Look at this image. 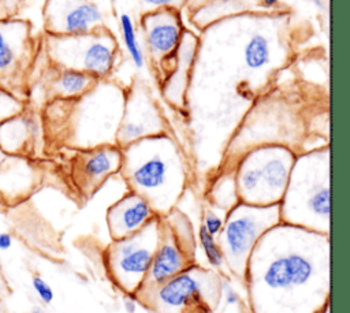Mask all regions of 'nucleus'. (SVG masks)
<instances>
[{
	"label": "nucleus",
	"instance_id": "1",
	"mask_svg": "<svg viewBox=\"0 0 350 313\" xmlns=\"http://www.w3.org/2000/svg\"><path fill=\"white\" fill-rule=\"evenodd\" d=\"M123 169L137 194L148 202L174 198L179 194L185 169L174 142L163 135L141 138L124 146Z\"/></svg>",
	"mask_w": 350,
	"mask_h": 313
},
{
	"label": "nucleus",
	"instance_id": "2",
	"mask_svg": "<svg viewBox=\"0 0 350 313\" xmlns=\"http://www.w3.org/2000/svg\"><path fill=\"white\" fill-rule=\"evenodd\" d=\"M45 48L57 67L83 71L97 79L112 71L118 55L115 37L103 27L79 36H46Z\"/></svg>",
	"mask_w": 350,
	"mask_h": 313
},
{
	"label": "nucleus",
	"instance_id": "3",
	"mask_svg": "<svg viewBox=\"0 0 350 313\" xmlns=\"http://www.w3.org/2000/svg\"><path fill=\"white\" fill-rule=\"evenodd\" d=\"M36 40L29 22L0 19V89L16 96L33 60ZM18 97V96H16Z\"/></svg>",
	"mask_w": 350,
	"mask_h": 313
},
{
	"label": "nucleus",
	"instance_id": "4",
	"mask_svg": "<svg viewBox=\"0 0 350 313\" xmlns=\"http://www.w3.org/2000/svg\"><path fill=\"white\" fill-rule=\"evenodd\" d=\"M42 16L48 36H79L103 25L100 8L90 0H45Z\"/></svg>",
	"mask_w": 350,
	"mask_h": 313
},
{
	"label": "nucleus",
	"instance_id": "5",
	"mask_svg": "<svg viewBox=\"0 0 350 313\" xmlns=\"http://www.w3.org/2000/svg\"><path fill=\"white\" fill-rule=\"evenodd\" d=\"M160 112L144 82H135L124 96V113L119 123L118 139L127 146L141 138L161 133Z\"/></svg>",
	"mask_w": 350,
	"mask_h": 313
},
{
	"label": "nucleus",
	"instance_id": "6",
	"mask_svg": "<svg viewBox=\"0 0 350 313\" xmlns=\"http://www.w3.org/2000/svg\"><path fill=\"white\" fill-rule=\"evenodd\" d=\"M141 26L148 51L157 64L174 56L183 37V27L176 10L148 11L141 16Z\"/></svg>",
	"mask_w": 350,
	"mask_h": 313
},
{
	"label": "nucleus",
	"instance_id": "7",
	"mask_svg": "<svg viewBox=\"0 0 350 313\" xmlns=\"http://www.w3.org/2000/svg\"><path fill=\"white\" fill-rule=\"evenodd\" d=\"M250 160L257 167L260 175L258 201L279 198L290 180L293 157L290 152L282 148H264L253 152Z\"/></svg>",
	"mask_w": 350,
	"mask_h": 313
},
{
	"label": "nucleus",
	"instance_id": "8",
	"mask_svg": "<svg viewBox=\"0 0 350 313\" xmlns=\"http://www.w3.org/2000/svg\"><path fill=\"white\" fill-rule=\"evenodd\" d=\"M153 254L154 246L146 241H141L137 236L120 239L112 257L116 273L122 276L126 284H134L148 273Z\"/></svg>",
	"mask_w": 350,
	"mask_h": 313
},
{
	"label": "nucleus",
	"instance_id": "9",
	"mask_svg": "<svg viewBox=\"0 0 350 313\" xmlns=\"http://www.w3.org/2000/svg\"><path fill=\"white\" fill-rule=\"evenodd\" d=\"M313 273L310 260L298 253L280 256L267 267L264 283L271 288H288L309 280Z\"/></svg>",
	"mask_w": 350,
	"mask_h": 313
},
{
	"label": "nucleus",
	"instance_id": "10",
	"mask_svg": "<svg viewBox=\"0 0 350 313\" xmlns=\"http://www.w3.org/2000/svg\"><path fill=\"white\" fill-rule=\"evenodd\" d=\"M153 215L152 205L139 194H129L109 212V223L118 236L137 232Z\"/></svg>",
	"mask_w": 350,
	"mask_h": 313
},
{
	"label": "nucleus",
	"instance_id": "11",
	"mask_svg": "<svg viewBox=\"0 0 350 313\" xmlns=\"http://www.w3.org/2000/svg\"><path fill=\"white\" fill-rule=\"evenodd\" d=\"M262 230V220L254 210H243L235 215L226 226L224 241L228 253L234 258H241L252 247Z\"/></svg>",
	"mask_w": 350,
	"mask_h": 313
},
{
	"label": "nucleus",
	"instance_id": "12",
	"mask_svg": "<svg viewBox=\"0 0 350 313\" xmlns=\"http://www.w3.org/2000/svg\"><path fill=\"white\" fill-rule=\"evenodd\" d=\"M37 134L36 120L22 111L0 120V152L7 156L23 154Z\"/></svg>",
	"mask_w": 350,
	"mask_h": 313
},
{
	"label": "nucleus",
	"instance_id": "13",
	"mask_svg": "<svg viewBox=\"0 0 350 313\" xmlns=\"http://www.w3.org/2000/svg\"><path fill=\"white\" fill-rule=\"evenodd\" d=\"M123 154L119 149L105 146L89 152L81 164V172L86 183L97 185L105 176L122 167Z\"/></svg>",
	"mask_w": 350,
	"mask_h": 313
},
{
	"label": "nucleus",
	"instance_id": "14",
	"mask_svg": "<svg viewBox=\"0 0 350 313\" xmlns=\"http://www.w3.org/2000/svg\"><path fill=\"white\" fill-rule=\"evenodd\" d=\"M157 295L163 305L178 308L189 303L190 301H197L201 297V284L193 275L179 272L164 282Z\"/></svg>",
	"mask_w": 350,
	"mask_h": 313
},
{
	"label": "nucleus",
	"instance_id": "15",
	"mask_svg": "<svg viewBox=\"0 0 350 313\" xmlns=\"http://www.w3.org/2000/svg\"><path fill=\"white\" fill-rule=\"evenodd\" d=\"M31 169L27 161L19 156H8L0 161V194L18 195L27 190Z\"/></svg>",
	"mask_w": 350,
	"mask_h": 313
},
{
	"label": "nucleus",
	"instance_id": "16",
	"mask_svg": "<svg viewBox=\"0 0 350 313\" xmlns=\"http://www.w3.org/2000/svg\"><path fill=\"white\" fill-rule=\"evenodd\" d=\"M183 269V257L175 245L165 242L153 254L149 277L156 284H163Z\"/></svg>",
	"mask_w": 350,
	"mask_h": 313
},
{
	"label": "nucleus",
	"instance_id": "17",
	"mask_svg": "<svg viewBox=\"0 0 350 313\" xmlns=\"http://www.w3.org/2000/svg\"><path fill=\"white\" fill-rule=\"evenodd\" d=\"M96 82H97V78H94L88 72L62 68L60 72L56 75V78L52 81V89L55 94L60 97L72 98V97H81L85 93H88L94 86Z\"/></svg>",
	"mask_w": 350,
	"mask_h": 313
},
{
	"label": "nucleus",
	"instance_id": "18",
	"mask_svg": "<svg viewBox=\"0 0 350 313\" xmlns=\"http://www.w3.org/2000/svg\"><path fill=\"white\" fill-rule=\"evenodd\" d=\"M243 60L250 70H260L265 67L271 60V46L268 38L260 33L253 34L245 45Z\"/></svg>",
	"mask_w": 350,
	"mask_h": 313
},
{
	"label": "nucleus",
	"instance_id": "19",
	"mask_svg": "<svg viewBox=\"0 0 350 313\" xmlns=\"http://www.w3.org/2000/svg\"><path fill=\"white\" fill-rule=\"evenodd\" d=\"M119 27H120L124 48L129 53V57H130L131 63L137 68H142L144 64H145V55H144V51H142V48L138 42V37H137V33H135V26H134L133 18L129 14H120Z\"/></svg>",
	"mask_w": 350,
	"mask_h": 313
},
{
	"label": "nucleus",
	"instance_id": "20",
	"mask_svg": "<svg viewBox=\"0 0 350 313\" xmlns=\"http://www.w3.org/2000/svg\"><path fill=\"white\" fill-rule=\"evenodd\" d=\"M200 242H201V246L204 249L205 257L209 261V264L215 265V267H220L223 262V253L219 249V246L216 245L213 235H211L205 230L204 226L200 228Z\"/></svg>",
	"mask_w": 350,
	"mask_h": 313
},
{
	"label": "nucleus",
	"instance_id": "21",
	"mask_svg": "<svg viewBox=\"0 0 350 313\" xmlns=\"http://www.w3.org/2000/svg\"><path fill=\"white\" fill-rule=\"evenodd\" d=\"M31 286H33V290L36 291L37 297L41 299L42 303L49 305L53 301V298H55L53 290L41 276H33Z\"/></svg>",
	"mask_w": 350,
	"mask_h": 313
},
{
	"label": "nucleus",
	"instance_id": "22",
	"mask_svg": "<svg viewBox=\"0 0 350 313\" xmlns=\"http://www.w3.org/2000/svg\"><path fill=\"white\" fill-rule=\"evenodd\" d=\"M185 0H141V5L148 11L161 10V8H172L176 10L183 4Z\"/></svg>",
	"mask_w": 350,
	"mask_h": 313
},
{
	"label": "nucleus",
	"instance_id": "23",
	"mask_svg": "<svg viewBox=\"0 0 350 313\" xmlns=\"http://www.w3.org/2000/svg\"><path fill=\"white\" fill-rule=\"evenodd\" d=\"M204 227H205V230H206L211 235H216L217 232H220V230H221V227H223V223H221V219H220L216 213L208 210V212L205 213Z\"/></svg>",
	"mask_w": 350,
	"mask_h": 313
},
{
	"label": "nucleus",
	"instance_id": "24",
	"mask_svg": "<svg viewBox=\"0 0 350 313\" xmlns=\"http://www.w3.org/2000/svg\"><path fill=\"white\" fill-rule=\"evenodd\" d=\"M12 246V236L8 232H0V250L5 251Z\"/></svg>",
	"mask_w": 350,
	"mask_h": 313
},
{
	"label": "nucleus",
	"instance_id": "25",
	"mask_svg": "<svg viewBox=\"0 0 350 313\" xmlns=\"http://www.w3.org/2000/svg\"><path fill=\"white\" fill-rule=\"evenodd\" d=\"M224 297H226L227 303H230V305H234V303L238 302V295H237V292L231 287H226Z\"/></svg>",
	"mask_w": 350,
	"mask_h": 313
},
{
	"label": "nucleus",
	"instance_id": "26",
	"mask_svg": "<svg viewBox=\"0 0 350 313\" xmlns=\"http://www.w3.org/2000/svg\"><path fill=\"white\" fill-rule=\"evenodd\" d=\"M124 309H126L127 313H135L137 305H135V302L131 298H129V299L124 301Z\"/></svg>",
	"mask_w": 350,
	"mask_h": 313
},
{
	"label": "nucleus",
	"instance_id": "27",
	"mask_svg": "<svg viewBox=\"0 0 350 313\" xmlns=\"http://www.w3.org/2000/svg\"><path fill=\"white\" fill-rule=\"evenodd\" d=\"M264 7H273L279 3V0H260Z\"/></svg>",
	"mask_w": 350,
	"mask_h": 313
},
{
	"label": "nucleus",
	"instance_id": "28",
	"mask_svg": "<svg viewBox=\"0 0 350 313\" xmlns=\"http://www.w3.org/2000/svg\"><path fill=\"white\" fill-rule=\"evenodd\" d=\"M30 313H46V312L42 308H40V306H34V308H31Z\"/></svg>",
	"mask_w": 350,
	"mask_h": 313
},
{
	"label": "nucleus",
	"instance_id": "29",
	"mask_svg": "<svg viewBox=\"0 0 350 313\" xmlns=\"http://www.w3.org/2000/svg\"><path fill=\"white\" fill-rule=\"evenodd\" d=\"M111 1H116V0H111Z\"/></svg>",
	"mask_w": 350,
	"mask_h": 313
}]
</instances>
